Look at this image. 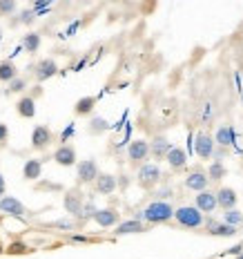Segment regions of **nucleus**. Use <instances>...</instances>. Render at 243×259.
<instances>
[{
  "label": "nucleus",
  "mask_w": 243,
  "mask_h": 259,
  "mask_svg": "<svg viewBox=\"0 0 243 259\" xmlns=\"http://www.w3.org/2000/svg\"><path fill=\"white\" fill-rule=\"evenodd\" d=\"M141 217L148 221V224H165V221H170L174 217V208L167 201H152L141 212Z\"/></svg>",
  "instance_id": "f257e3e1"
},
{
  "label": "nucleus",
  "mask_w": 243,
  "mask_h": 259,
  "mask_svg": "<svg viewBox=\"0 0 243 259\" xmlns=\"http://www.w3.org/2000/svg\"><path fill=\"white\" fill-rule=\"evenodd\" d=\"M174 219L183 228H199L203 226V212L197 206H181L174 210Z\"/></svg>",
  "instance_id": "f03ea898"
},
{
  "label": "nucleus",
  "mask_w": 243,
  "mask_h": 259,
  "mask_svg": "<svg viewBox=\"0 0 243 259\" xmlns=\"http://www.w3.org/2000/svg\"><path fill=\"white\" fill-rule=\"evenodd\" d=\"M63 206H65V210H67L69 214H74V217L83 214V206H85L83 192H80L78 188H72V190H67V192H65V199H63Z\"/></svg>",
  "instance_id": "7ed1b4c3"
},
{
  "label": "nucleus",
  "mask_w": 243,
  "mask_h": 259,
  "mask_svg": "<svg viewBox=\"0 0 243 259\" xmlns=\"http://www.w3.org/2000/svg\"><path fill=\"white\" fill-rule=\"evenodd\" d=\"M161 181V170L156 163H143L138 170V186L141 188H154Z\"/></svg>",
  "instance_id": "20e7f679"
},
{
  "label": "nucleus",
  "mask_w": 243,
  "mask_h": 259,
  "mask_svg": "<svg viewBox=\"0 0 243 259\" xmlns=\"http://www.w3.org/2000/svg\"><path fill=\"white\" fill-rule=\"evenodd\" d=\"M208 183H210V179H208V175H205L201 168L187 172V177H185V188L187 190H194V192L208 190Z\"/></svg>",
  "instance_id": "39448f33"
},
{
  "label": "nucleus",
  "mask_w": 243,
  "mask_h": 259,
  "mask_svg": "<svg viewBox=\"0 0 243 259\" xmlns=\"http://www.w3.org/2000/svg\"><path fill=\"white\" fill-rule=\"evenodd\" d=\"M52 139H54V134H52L50 127L47 125H36L34 132H31V148L34 150H45L47 145L52 143Z\"/></svg>",
  "instance_id": "423d86ee"
},
{
  "label": "nucleus",
  "mask_w": 243,
  "mask_h": 259,
  "mask_svg": "<svg viewBox=\"0 0 243 259\" xmlns=\"http://www.w3.org/2000/svg\"><path fill=\"white\" fill-rule=\"evenodd\" d=\"M91 217H94V221L101 226V228H112V226H116L118 221H121V214H118V210H114V208L96 210Z\"/></svg>",
  "instance_id": "0eeeda50"
},
{
  "label": "nucleus",
  "mask_w": 243,
  "mask_h": 259,
  "mask_svg": "<svg viewBox=\"0 0 243 259\" xmlns=\"http://www.w3.org/2000/svg\"><path fill=\"white\" fill-rule=\"evenodd\" d=\"M127 156H129V161H134V163H141V161H145L150 156V143L143 141V139L132 141L127 148Z\"/></svg>",
  "instance_id": "6e6552de"
},
{
  "label": "nucleus",
  "mask_w": 243,
  "mask_h": 259,
  "mask_svg": "<svg viewBox=\"0 0 243 259\" xmlns=\"http://www.w3.org/2000/svg\"><path fill=\"white\" fill-rule=\"evenodd\" d=\"M99 177V165L94 159H85L78 163V183H94Z\"/></svg>",
  "instance_id": "1a4fd4ad"
},
{
  "label": "nucleus",
  "mask_w": 243,
  "mask_h": 259,
  "mask_svg": "<svg viewBox=\"0 0 243 259\" xmlns=\"http://www.w3.org/2000/svg\"><path fill=\"white\" fill-rule=\"evenodd\" d=\"M197 154L201 159L208 161L210 156H214V139L208 132H199L197 134Z\"/></svg>",
  "instance_id": "9d476101"
},
{
  "label": "nucleus",
  "mask_w": 243,
  "mask_h": 259,
  "mask_svg": "<svg viewBox=\"0 0 243 259\" xmlns=\"http://www.w3.org/2000/svg\"><path fill=\"white\" fill-rule=\"evenodd\" d=\"M56 72H58V65L54 58H42V61L36 65V80L38 83H42V80H50L52 76H56Z\"/></svg>",
  "instance_id": "9b49d317"
},
{
  "label": "nucleus",
  "mask_w": 243,
  "mask_h": 259,
  "mask_svg": "<svg viewBox=\"0 0 243 259\" xmlns=\"http://www.w3.org/2000/svg\"><path fill=\"white\" fill-rule=\"evenodd\" d=\"M54 161H56L58 165H63V168H72V165L76 163V150H74L72 145H61V148L54 152Z\"/></svg>",
  "instance_id": "f8f14e48"
},
{
  "label": "nucleus",
  "mask_w": 243,
  "mask_h": 259,
  "mask_svg": "<svg viewBox=\"0 0 243 259\" xmlns=\"http://www.w3.org/2000/svg\"><path fill=\"white\" fill-rule=\"evenodd\" d=\"M116 186H118V181H116L114 175L99 172V177L94 179V188H96V192H101V194H112L116 190Z\"/></svg>",
  "instance_id": "ddd939ff"
},
{
  "label": "nucleus",
  "mask_w": 243,
  "mask_h": 259,
  "mask_svg": "<svg viewBox=\"0 0 243 259\" xmlns=\"http://www.w3.org/2000/svg\"><path fill=\"white\" fill-rule=\"evenodd\" d=\"M0 210L7 212V214H14V217H25V212H27V208L18 201V199L16 197H5V194H3V199H0Z\"/></svg>",
  "instance_id": "4468645a"
},
{
  "label": "nucleus",
  "mask_w": 243,
  "mask_h": 259,
  "mask_svg": "<svg viewBox=\"0 0 243 259\" xmlns=\"http://www.w3.org/2000/svg\"><path fill=\"white\" fill-rule=\"evenodd\" d=\"M197 208L205 214L214 212V210H217V194L210 192V190H201L197 194Z\"/></svg>",
  "instance_id": "2eb2a0df"
},
{
  "label": "nucleus",
  "mask_w": 243,
  "mask_h": 259,
  "mask_svg": "<svg viewBox=\"0 0 243 259\" xmlns=\"http://www.w3.org/2000/svg\"><path fill=\"white\" fill-rule=\"evenodd\" d=\"M236 201H239L236 190H232V188H219V192H217V206L219 208L230 210V208L236 206Z\"/></svg>",
  "instance_id": "dca6fc26"
},
{
  "label": "nucleus",
  "mask_w": 243,
  "mask_h": 259,
  "mask_svg": "<svg viewBox=\"0 0 243 259\" xmlns=\"http://www.w3.org/2000/svg\"><path fill=\"white\" fill-rule=\"evenodd\" d=\"M165 161L170 163V168L181 170V168H185L187 165V154H185V150L183 148H170V152L165 154Z\"/></svg>",
  "instance_id": "f3484780"
},
{
  "label": "nucleus",
  "mask_w": 243,
  "mask_h": 259,
  "mask_svg": "<svg viewBox=\"0 0 243 259\" xmlns=\"http://www.w3.org/2000/svg\"><path fill=\"white\" fill-rule=\"evenodd\" d=\"M16 112H18V116H23V118H34V114H36L34 96H23V99L16 103Z\"/></svg>",
  "instance_id": "a211bd4d"
},
{
  "label": "nucleus",
  "mask_w": 243,
  "mask_h": 259,
  "mask_svg": "<svg viewBox=\"0 0 243 259\" xmlns=\"http://www.w3.org/2000/svg\"><path fill=\"white\" fill-rule=\"evenodd\" d=\"M170 141L165 137H156L152 143H150V152H152L154 159H165V154L170 152Z\"/></svg>",
  "instance_id": "6ab92c4d"
},
{
  "label": "nucleus",
  "mask_w": 243,
  "mask_h": 259,
  "mask_svg": "<svg viewBox=\"0 0 243 259\" xmlns=\"http://www.w3.org/2000/svg\"><path fill=\"white\" fill-rule=\"evenodd\" d=\"M40 175H42V163L38 159H29L25 163V168H23V177L27 181H36V179H40Z\"/></svg>",
  "instance_id": "aec40b11"
},
{
  "label": "nucleus",
  "mask_w": 243,
  "mask_h": 259,
  "mask_svg": "<svg viewBox=\"0 0 243 259\" xmlns=\"http://www.w3.org/2000/svg\"><path fill=\"white\" fill-rule=\"evenodd\" d=\"M214 143H219L221 148H230V145H234V132H232V127L230 125H219Z\"/></svg>",
  "instance_id": "412c9836"
},
{
  "label": "nucleus",
  "mask_w": 243,
  "mask_h": 259,
  "mask_svg": "<svg viewBox=\"0 0 243 259\" xmlns=\"http://www.w3.org/2000/svg\"><path fill=\"white\" fill-rule=\"evenodd\" d=\"M96 107V99L94 96H83V99L76 101V105H74V112H76V116H87L91 114V110Z\"/></svg>",
  "instance_id": "4be33fe9"
},
{
  "label": "nucleus",
  "mask_w": 243,
  "mask_h": 259,
  "mask_svg": "<svg viewBox=\"0 0 243 259\" xmlns=\"http://www.w3.org/2000/svg\"><path fill=\"white\" fill-rule=\"evenodd\" d=\"M134 233H143V224L138 219H129L116 226V235H134Z\"/></svg>",
  "instance_id": "5701e85b"
},
{
  "label": "nucleus",
  "mask_w": 243,
  "mask_h": 259,
  "mask_svg": "<svg viewBox=\"0 0 243 259\" xmlns=\"http://www.w3.org/2000/svg\"><path fill=\"white\" fill-rule=\"evenodd\" d=\"M16 76H18V67L14 61H0V83H9Z\"/></svg>",
  "instance_id": "b1692460"
},
{
  "label": "nucleus",
  "mask_w": 243,
  "mask_h": 259,
  "mask_svg": "<svg viewBox=\"0 0 243 259\" xmlns=\"http://www.w3.org/2000/svg\"><path fill=\"white\" fill-rule=\"evenodd\" d=\"M210 235H217V237H232V235H236V226L210 221Z\"/></svg>",
  "instance_id": "393cba45"
},
{
  "label": "nucleus",
  "mask_w": 243,
  "mask_h": 259,
  "mask_svg": "<svg viewBox=\"0 0 243 259\" xmlns=\"http://www.w3.org/2000/svg\"><path fill=\"white\" fill-rule=\"evenodd\" d=\"M225 175H228V170H225V165L221 163V161H214V163L208 168V179L210 181H221Z\"/></svg>",
  "instance_id": "a878e982"
},
{
  "label": "nucleus",
  "mask_w": 243,
  "mask_h": 259,
  "mask_svg": "<svg viewBox=\"0 0 243 259\" xmlns=\"http://www.w3.org/2000/svg\"><path fill=\"white\" fill-rule=\"evenodd\" d=\"M23 47L29 54L38 52V47H40V34H36V31H29V34L23 38Z\"/></svg>",
  "instance_id": "bb28decb"
},
{
  "label": "nucleus",
  "mask_w": 243,
  "mask_h": 259,
  "mask_svg": "<svg viewBox=\"0 0 243 259\" xmlns=\"http://www.w3.org/2000/svg\"><path fill=\"white\" fill-rule=\"evenodd\" d=\"M223 221H225V224H230V226H239V224H243V214L239 212V210L230 208V210H225Z\"/></svg>",
  "instance_id": "cd10ccee"
},
{
  "label": "nucleus",
  "mask_w": 243,
  "mask_h": 259,
  "mask_svg": "<svg viewBox=\"0 0 243 259\" xmlns=\"http://www.w3.org/2000/svg\"><path fill=\"white\" fill-rule=\"evenodd\" d=\"M23 90H27V80L25 78H18V76H16V78H12V80H9V94H18V92H23Z\"/></svg>",
  "instance_id": "c85d7f7f"
},
{
  "label": "nucleus",
  "mask_w": 243,
  "mask_h": 259,
  "mask_svg": "<svg viewBox=\"0 0 243 259\" xmlns=\"http://www.w3.org/2000/svg\"><path fill=\"white\" fill-rule=\"evenodd\" d=\"M16 12V0H0V16H12Z\"/></svg>",
  "instance_id": "c756f323"
},
{
  "label": "nucleus",
  "mask_w": 243,
  "mask_h": 259,
  "mask_svg": "<svg viewBox=\"0 0 243 259\" xmlns=\"http://www.w3.org/2000/svg\"><path fill=\"white\" fill-rule=\"evenodd\" d=\"M110 127L107 125V121L105 118H91V123H89V132H105V130Z\"/></svg>",
  "instance_id": "7c9ffc66"
},
{
  "label": "nucleus",
  "mask_w": 243,
  "mask_h": 259,
  "mask_svg": "<svg viewBox=\"0 0 243 259\" xmlns=\"http://www.w3.org/2000/svg\"><path fill=\"white\" fill-rule=\"evenodd\" d=\"M7 139H9V127L5 123H0V145L7 141Z\"/></svg>",
  "instance_id": "2f4dec72"
},
{
  "label": "nucleus",
  "mask_w": 243,
  "mask_h": 259,
  "mask_svg": "<svg viewBox=\"0 0 243 259\" xmlns=\"http://www.w3.org/2000/svg\"><path fill=\"white\" fill-rule=\"evenodd\" d=\"M20 20H23L25 25L34 23V12H23V14H20Z\"/></svg>",
  "instance_id": "473e14b6"
},
{
  "label": "nucleus",
  "mask_w": 243,
  "mask_h": 259,
  "mask_svg": "<svg viewBox=\"0 0 243 259\" xmlns=\"http://www.w3.org/2000/svg\"><path fill=\"white\" fill-rule=\"evenodd\" d=\"M5 188H7V183H5V177L0 175V197H3V194H5Z\"/></svg>",
  "instance_id": "72a5a7b5"
},
{
  "label": "nucleus",
  "mask_w": 243,
  "mask_h": 259,
  "mask_svg": "<svg viewBox=\"0 0 243 259\" xmlns=\"http://www.w3.org/2000/svg\"><path fill=\"white\" fill-rule=\"evenodd\" d=\"M0 40H3V29H0Z\"/></svg>",
  "instance_id": "f704fd0d"
},
{
  "label": "nucleus",
  "mask_w": 243,
  "mask_h": 259,
  "mask_svg": "<svg viewBox=\"0 0 243 259\" xmlns=\"http://www.w3.org/2000/svg\"><path fill=\"white\" fill-rule=\"evenodd\" d=\"M241 103H243V92H241Z\"/></svg>",
  "instance_id": "c9c22d12"
},
{
  "label": "nucleus",
  "mask_w": 243,
  "mask_h": 259,
  "mask_svg": "<svg viewBox=\"0 0 243 259\" xmlns=\"http://www.w3.org/2000/svg\"><path fill=\"white\" fill-rule=\"evenodd\" d=\"M236 259H243V255H239V257H236Z\"/></svg>",
  "instance_id": "e433bc0d"
},
{
  "label": "nucleus",
  "mask_w": 243,
  "mask_h": 259,
  "mask_svg": "<svg viewBox=\"0 0 243 259\" xmlns=\"http://www.w3.org/2000/svg\"><path fill=\"white\" fill-rule=\"evenodd\" d=\"M0 252H3V248H0Z\"/></svg>",
  "instance_id": "4c0bfd02"
}]
</instances>
